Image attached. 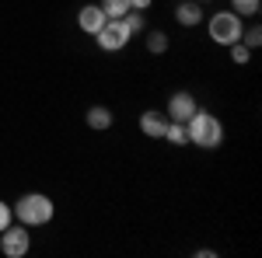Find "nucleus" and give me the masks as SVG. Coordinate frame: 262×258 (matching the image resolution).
I'll use <instances>...</instances> for the list:
<instances>
[{
  "mask_svg": "<svg viewBox=\"0 0 262 258\" xmlns=\"http://www.w3.org/2000/svg\"><path fill=\"white\" fill-rule=\"evenodd\" d=\"M185 133H189V143L200 147V150H217V147L224 143L221 119H217L213 112H203V108L192 112V119L185 122Z\"/></svg>",
  "mask_w": 262,
  "mask_h": 258,
  "instance_id": "nucleus-1",
  "label": "nucleus"
},
{
  "mask_svg": "<svg viewBox=\"0 0 262 258\" xmlns=\"http://www.w3.org/2000/svg\"><path fill=\"white\" fill-rule=\"evenodd\" d=\"M11 213L18 217V223L25 227H46L53 213H56V206H53V199L42 196V192H28V196H21L14 206H11Z\"/></svg>",
  "mask_w": 262,
  "mask_h": 258,
  "instance_id": "nucleus-2",
  "label": "nucleus"
},
{
  "mask_svg": "<svg viewBox=\"0 0 262 258\" xmlns=\"http://www.w3.org/2000/svg\"><path fill=\"white\" fill-rule=\"evenodd\" d=\"M210 39L217 42V45H234V42L242 39V18H238L234 11L213 14V18H210Z\"/></svg>",
  "mask_w": 262,
  "mask_h": 258,
  "instance_id": "nucleus-3",
  "label": "nucleus"
},
{
  "mask_svg": "<svg viewBox=\"0 0 262 258\" xmlns=\"http://www.w3.org/2000/svg\"><path fill=\"white\" fill-rule=\"evenodd\" d=\"M28 248H32V234H28L25 223H7L0 230V251L7 258H25Z\"/></svg>",
  "mask_w": 262,
  "mask_h": 258,
  "instance_id": "nucleus-4",
  "label": "nucleus"
},
{
  "mask_svg": "<svg viewBox=\"0 0 262 258\" xmlns=\"http://www.w3.org/2000/svg\"><path fill=\"white\" fill-rule=\"evenodd\" d=\"M95 39H98V45L105 49V53H119L122 45L129 42V32L122 28V21H119V18H108L105 25H101V32L95 35Z\"/></svg>",
  "mask_w": 262,
  "mask_h": 258,
  "instance_id": "nucleus-5",
  "label": "nucleus"
},
{
  "mask_svg": "<svg viewBox=\"0 0 262 258\" xmlns=\"http://www.w3.org/2000/svg\"><path fill=\"white\" fill-rule=\"evenodd\" d=\"M196 108H200V105H196V95H189V91H175V95L168 98L164 115H168V122H189Z\"/></svg>",
  "mask_w": 262,
  "mask_h": 258,
  "instance_id": "nucleus-6",
  "label": "nucleus"
},
{
  "mask_svg": "<svg viewBox=\"0 0 262 258\" xmlns=\"http://www.w3.org/2000/svg\"><path fill=\"white\" fill-rule=\"evenodd\" d=\"M105 21H108V14L101 11V4H88V7L77 11V25H81V32H88V35H98Z\"/></svg>",
  "mask_w": 262,
  "mask_h": 258,
  "instance_id": "nucleus-7",
  "label": "nucleus"
},
{
  "mask_svg": "<svg viewBox=\"0 0 262 258\" xmlns=\"http://www.w3.org/2000/svg\"><path fill=\"white\" fill-rule=\"evenodd\" d=\"M140 129H143V136H150V139H164L168 115H164V112H158V108H147V112L140 115Z\"/></svg>",
  "mask_w": 262,
  "mask_h": 258,
  "instance_id": "nucleus-8",
  "label": "nucleus"
},
{
  "mask_svg": "<svg viewBox=\"0 0 262 258\" xmlns=\"http://www.w3.org/2000/svg\"><path fill=\"white\" fill-rule=\"evenodd\" d=\"M175 21H179L182 28H196L203 21V4L200 0H182L179 7H175Z\"/></svg>",
  "mask_w": 262,
  "mask_h": 258,
  "instance_id": "nucleus-9",
  "label": "nucleus"
},
{
  "mask_svg": "<svg viewBox=\"0 0 262 258\" xmlns=\"http://www.w3.org/2000/svg\"><path fill=\"white\" fill-rule=\"evenodd\" d=\"M84 122H88L91 129H108V126H112V108H105V105H91L88 115H84Z\"/></svg>",
  "mask_w": 262,
  "mask_h": 258,
  "instance_id": "nucleus-10",
  "label": "nucleus"
},
{
  "mask_svg": "<svg viewBox=\"0 0 262 258\" xmlns=\"http://www.w3.org/2000/svg\"><path fill=\"white\" fill-rule=\"evenodd\" d=\"M231 11H234L238 18H255L262 11V0H231Z\"/></svg>",
  "mask_w": 262,
  "mask_h": 258,
  "instance_id": "nucleus-11",
  "label": "nucleus"
},
{
  "mask_svg": "<svg viewBox=\"0 0 262 258\" xmlns=\"http://www.w3.org/2000/svg\"><path fill=\"white\" fill-rule=\"evenodd\" d=\"M164 139H168V143H175V147H185V143H189L185 122H168V129H164Z\"/></svg>",
  "mask_w": 262,
  "mask_h": 258,
  "instance_id": "nucleus-12",
  "label": "nucleus"
},
{
  "mask_svg": "<svg viewBox=\"0 0 262 258\" xmlns=\"http://www.w3.org/2000/svg\"><path fill=\"white\" fill-rule=\"evenodd\" d=\"M122 28H126V32H129V35H137V32H143V11H133V7H129V11H126V14H122Z\"/></svg>",
  "mask_w": 262,
  "mask_h": 258,
  "instance_id": "nucleus-13",
  "label": "nucleus"
},
{
  "mask_svg": "<svg viewBox=\"0 0 262 258\" xmlns=\"http://www.w3.org/2000/svg\"><path fill=\"white\" fill-rule=\"evenodd\" d=\"M242 45H248V49H259L262 45V28L259 25H252V28H242Z\"/></svg>",
  "mask_w": 262,
  "mask_h": 258,
  "instance_id": "nucleus-14",
  "label": "nucleus"
},
{
  "mask_svg": "<svg viewBox=\"0 0 262 258\" xmlns=\"http://www.w3.org/2000/svg\"><path fill=\"white\" fill-rule=\"evenodd\" d=\"M101 11H105L108 18H122V14L129 11V0H101Z\"/></svg>",
  "mask_w": 262,
  "mask_h": 258,
  "instance_id": "nucleus-15",
  "label": "nucleus"
},
{
  "mask_svg": "<svg viewBox=\"0 0 262 258\" xmlns=\"http://www.w3.org/2000/svg\"><path fill=\"white\" fill-rule=\"evenodd\" d=\"M164 49H168V35H164V32H150V35H147V53L158 56V53H164Z\"/></svg>",
  "mask_w": 262,
  "mask_h": 258,
  "instance_id": "nucleus-16",
  "label": "nucleus"
},
{
  "mask_svg": "<svg viewBox=\"0 0 262 258\" xmlns=\"http://www.w3.org/2000/svg\"><path fill=\"white\" fill-rule=\"evenodd\" d=\"M227 49H231V60L238 63V66H245V63H248V56H252V49H248V45H242V42H234V45H227Z\"/></svg>",
  "mask_w": 262,
  "mask_h": 258,
  "instance_id": "nucleus-17",
  "label": "nucleus"
},
{
  "mask_svg": "<svg viewBox=\"0 0 262 258\" xmlns=\"http://www.w3.org/2000/svg\"><path fill=\"white\" fill-rule=\"evenodd\" d=\"M11 220H14V213H11V206H7V202L0 199V230H4V227H7Z\"/></svg>",
  "mask_w": 262,
  "mask_h": 258,
  "instance_id": "nucleus-18",
  "label": "nucleus"
},
{
  "mask_svg": "<svg viewBox=\"0 0 262 258\" xmlns=\"http://www.w3.org/2000/svg\"><path fill=\"white\" fill-rule=\"evenodd\" d=\"M129 7H133V11H147V7H150V0H129Z\"/></svg>",
  "mask_w": 262,
  "mask_h": 258,
  "instance_id": "nucleus-19",
  "label": "nucleus"
},
{
  "mask_svg": "<svg viewBox=\"0 0 262 258\" xmlns=\"http://www.w3.org/2000/svg\"><path fill=\"white\" fill-rule=\"evenodd\" d=\"M200 4H210V0H200Z\"/></svg>",
  "mask_w": 262,
  "mask_h": 258,
  "instance_id": "nucleus-20",
  "label": "nucleus"
}]
</instances>
